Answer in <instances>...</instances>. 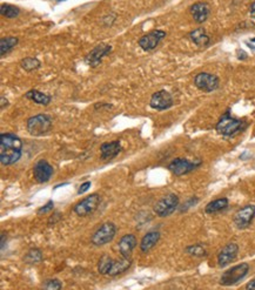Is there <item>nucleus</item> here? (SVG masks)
Returning <instances> with one entry per match:
<instances>
[{
    "label": "nucleus",
    "instance_id": "1",
    "mask_svg": "<svg viewBox=\"0 0 255 290\" xmlns=\"http://www.w3.org/2000/svg\"><path fill=\"white\" fill-rule=\"evenodd\" d=\"M23 151V141L12 133L0 135V161L4 166H11L19 161Z\"/></svg>",
    "mask_w": 255,
    "mask_h": 290
},
{
    "label": "nucleus",
    "instance_id": "2",
    "mask_svg": "<svg viewBox=\"0 0 255 290\" xmlns=\"http://www.w3.org/2000/svg\"><path fill=\"white\" fill-rule=\"evenodd\" d=\"M245 127L246 124L244 121L232 118L228 113H226L217 124V130L223 136L235 135V134L242 132Z\"/></svg>",
    "mask_w": 255,
    "mask_h": 290
},
{
    "label": "nucleus",
    "instance_id": "3",
    "mask_svg": "<svg viewBox=\"0 0 255 290\" xmlns=\"http://www.w3.org/2000/svg\"><path fill=\"white\" fill-rule=\"evenodd\" d=\"M27 130L31 135L41 136L47 134L52 128V120L48 115L38 114L27 120Z\"/></svg>",
    "mask_w": 255,
    "mask_h": 290
},
{
    "label": "nucleus",
    "instance_id": "4",
    "mask_svg": "<svg viewBox=\"0 0 255 290\" xmlns=\"http://www.w3.org/2000/svg\"><path fill=\"white\" fill-rule=\"evenodd\" d=\"M248 271H250V264L248 263H240L238 265H234V267H232L230 269L222 274V276L220 279V285L234 286L247 276Z\"/></svg>",
    "mask_w": 255,
    "mask_h": 290
},
{
    "label": "nucleus",
    "instance_id": "5",
    "mask_svg": "<svg viewBox=\"0 0 255 290\" xmlns=\"http://www.w3.org/2000/svg\"><path fill=\"white\" fill-rule=\"evenodd\" d=\"M116 234V226L112 222H106V224L101 225L99 228L97 229V231L92 236L91 242L92 244L97 247L105 246V244L109 243L110 241L114 239Z\"/></svg>",
    "mask_w": 255,
    "mask_h": 290
},
{
    "label": "nucleus",
    "instance_id": "6",
    "mask_svg": "<svg viewBox=\"0 0 255 290\" xmlns=\"http://www.w3.org/2000/svg\"><path fill=\"white\" fill-rule=\"evenodd\" d=\"M179 207V197L175 194L166 195L156 202L154 207V212L160 218H167L173 214Z\"/></svg>",
    "mask_w": 255,
    "mask_h": 290
},
{
    "label": "nucleus",
    "instance_id": "7",
    "mask_svg": "<svg viewBox=\"0 0 255 290\" xmlns=\"http://www.w3.org/2000/svg\"><path fill=\"white\" fill-rule=\"evenodd\" d=\"M99 203H100L99 194H97V193L91 194L90 196L82 198L80 202L76 203L75 206L73 207V212H74L78 216L84 218V216H87V215H91V214H93L95 210H97Z\"/></svg>",
    "mask_w": 255,
    "mask_h": 290
},
{
    "label": "nucleus",
    "instance_id": "8",
    "mask_svg": "<svg viewBox=\"0 0 255 290\" xmlns=\"http://www.w3.org/2000/svg\"><path fill=\"white\" fill-rule=\"evenodd\" d=\"M201 164V161H189L187 159L178 158L174 159L172 162L168 164V169L171 170L174 175L177 176H182L186 174H189L193 170H195L196 168Z\"/></svg>",
    "mask_w": 255,
    "mask_h": 290
},
{
    "label": "nucleus",
    "instance_id": "9",
    "mask_svg": "<svg viewBox=\"0 0 255 290\" xmlns=\"http://www.w3.org/2000/svg\"><path fill=\"white\" fill-rule=\"evenodd\" d=\"M255 216V206L254 204H247L239 209L234 215V225L239 229L248 228L254 220Z\"/></svg>",
    "mask_w": 255,
    "mask_h": 290
},
{
    "label": "nucleus",
    "instance_id": "10",
    "mask_svg": "<svg viewBox=\"0 0 255 290\" xmlns=\"http://www.w3.org/2000/svg\"><path fill=\"white\" fill-rule=\"evenodd\" d=\"M195 86L204 92H213L219 87V78L211 73H199L194 79Z\"/></svg>",
    "mask_w": 255,
    "mask_h": 290
},
{
    "label": "nucleus",
    "instance_id": "11",
    "mask_svg": "<svg viewBox=\"0 0 255 290\" xmlns=\"http://www.w3.org/2000/svg\"><path fill=\"white\" fill-rule=\"evenodd\" d=\"M166 36V32L160 30H154L152 32L147 33L144 36H141L139 40L140 47L144 51H153L154 48L158 47V45L160 44V41Z\"/></svg>",
    "mask_w": 255,
    "mask_h": 290
},
{
    "label": "nucleus",
    "instance_id": "12",
    "mask_svg": "<svg viewBox=\"0 0 255 290\" xmlns=\"http://www.w3.org/2000/svg\"><path fill=\"white\" fill-rule=\"evenodd\" d=\"M149 105L156 111H165V109H168L170 107L173 106V97L167 91L162 90L155 92L152 97H150Z\"/></svg>",
    "mask_w": 255,
    "mask_h": 290
},
{
    "label": "nucleus",
    "instance_id": "13",
    "mask_svg": "<svg viewBox=\"0 0 255 290\" xmlns=\"http://www.w3.org/2000/svg\"><path fill=\"white\" fill-rule=\"evenodd\" d=\"M54 169L46 160H39L33 167V176L36 181L39 183H45L50 181V179L53 175Z\"/></svg>",
    "mask_w": 255,
    "mask_h": 290
},
{
    "label": "nucleus",
    "instance_id": "14",
    "mask_svg": "<svg viewBox=\"0 0 255 290\" xmlns=\"http://www.w3.org/2000/svg\"><path fill=\"white\" fill-rule=\"evenodd\" d=\"M239 253V247L236 243H228L220 250L219 255H218V263L221 268L226 267L233 261H235L236 256Z\"/></svg>",
    "mask_w": 255,
    "mask_h": 290
},
{
    "label": "nucleus",
    "instance_id": "15",
    "mask_svg": "<svg viewBox=\"0 0 255 290\" xmlns=\"http://www.w3.org/2000/svg\"><path fill=\"white\" fill-rule=\"evenodd\" d=\"M110 51H112V47H110L109 45L95 46L93 50L90 52V54L86 57V63L92 67H97L101 63L103 58L107 56Z\"/></svg>",
    "mask_w": 255,
    "mask_h": 290
},
{
    "label": "nucleus",
    "instance_id": "16",
    "mask_svg": "<svg viewBox=\"0 0 255 290\" xmlns=\"http://www.w3.org/2000/svg\"><path fill=\"white\" fill-rule=\"evenodd\" d=\"M121 149H122L121 143L119 140H115V141H112V142L103 143L100 147L101 160H105V161L112 160V159H114L116 155L121 152Z\"/></svg>",
    "mask_w": 255,
    "mask_h": 290
},
{
    "label": "nucleus",
    "instance_id": "17",
    "mask_svg": "<svg viewBox=\"0 0 255 290\" xmlns=\"http://www.w3.org/2000/svg\"><path fill=\"white\" fill-rule=\"evenodd\" d=\"M138 241L137 237L134 236L133 234H126L121 237L120 241H119L118 248L119 252H120L121 256H125V258H131L132 252H133L135 247H137Z\"/></svg>",
    "mask_w": 255,
    "mask_h": 290
},
{
    "label": "nucleus",
    "instance_id": "18",
    "mask_svg": "<svg viewBox=\"0 0 255 290\" xmlns=\"http://www.w3.org/2000/svg\"><path fill=\"white\" fill-rule=\"evenodd\" d=\"M210 5L206 4V2H196L190 7V13H192L193 19L198 24L205 23L210 17Z\"/></svg>",
    "mask_w": 255,
    "mask_h": 290
},
{
    "label": "nucleus",
    "instance_id": "19",
    "mask_svg": "<svg viewBox=\"0 0 255 290\" xmlns=\"http://www.w3.org/2000/svg\"><path fill=\"white\" fill-rule=\"evenodd\" d=\"M160 240V233L156 230L148 231L145 236L143 237L140 242V249L143 253H148L150 249H153L155 247V244Z\"/></svg>",
    "mask_w": 255,
    "mask_h": 290
},
{
    "label": "nucleus",
    "instance_id": "20",
    "mask_svg": "<svg viewBox=\"0 0 255 290\" xmlns=\"http://www.w3.org/2000/svg\"><path fill=\"white\" fill-rule=\"evenodd\" d=\"M131 265H132L131 258H125V256H122L120 259H113L109 276H116V275L125 273V271L127 270Z\"/></svg>",
    "mask_w": 255,
    "mask_h": 290
},
{
    "label": "nucleus",
    "instance_id": "21",
    "mask_svg": "<svg viewBox=\"0 0 255 290\" xmlns=\"http://www.w3.org/2000/svg\"><path fill=\"white\" fill-rule=\"evenodd\" d=\"M189 38L199 47H206V46L210 44V36H208L204 29H196L192 31L189 33Z\"/></svg>",
    "mask_w": 255,
    "mask_h": 290
},
{
    "label": "nucleus",
    "instance_id": "22",
    "mask_svg": "<svg viewBox=\"0 0 255 290\" xmlns=\"http://www.w3.org/2000/svg\"><path fill=\"white\" fill-rule=\"evenodd\" d=\"M26 97L27 99H31L32 101H35L36 103L41 106H47L48 103L51 102L52 97L48 96V94L42 93V92H39L36 90H32L26 93Z\"/></svg>",
    "mask_w": 255,
    "mask_h": 290
},
{
    "label": "nucleus",
    "instance_id": "23",
    "mask_svg": "<svg viewBox=\"0 0 255 290\" xmlns=\"http://www.w3.org/2000/svg\"><path fill=\"white\" fill-rule=\"evenodd\" d=\"M227 207H228V200H227L226 197H220L217 198V200L211 201V202L206 206L205 212L207 214H215L226 209Z\"/></svg>",
    "mask_w": 255,
    "mask_h": 290
},
{
    "label": "nucleus",
    "instance_id": "24",
    "mask_svg": "<svg viewBox=\"0 0 255 290\" xmlns=\"http://www.w3.org/2000/svg\"><path fill=\"white\" fill-rule=\"evenodd\" d=\"M17 44H18V38H14V36L2 38L1 40H0V54H1V57L4 58L6 54L10 53Z\"/></svg>",
    "mask_w": 255,
    "mask_h": 290
},
{
    "label": "nucleus",
    "instance_id": "25",
    "mask_svg": "<svg viewBox=\"0 0 255 290\" xmlns=\"http://www.w3.org/2000/svg\"><path fill=\"white\" fill-rule=\"evenodd\" d=\"M44 259V256H42V252L39 248H32L27 252V254L24 258V261L27 264H36L39 263Z\"/></svg>",
    "mask_w": 255,
    "mask_h": 290
},
{
    "label": "nucleus",
    "instance_id": "26",
    "mask_svg": "<svg viewBox=\"0 0 255 290\" xmlns=\"http://www.w3.org/2000/svg\"><path fill=\"white\" fill-rule=\"evenodd\" d=\"M40 65H41L40 61L36 59V58H32V57L25 58V59L21 60V63H20L21 68H24L27 72L38 69L39 67H40Z\"/></svg>",
    "mask_w": 255,
    "mask_h": 290
},
{
    "label": "nucleus",
    "instance_id": "27",
    "mask_svg": "<svg viewBox=\"0 0 255 290\" xmlns=\"http://www.w3.org/2000/svg\"><path fill=\"white\" fill-rule=\"evenodd\" d=\"M186 253L190 256H194V258H205L207 256V250L205 249V247L202 244H192L186 248Z\"/></svg>",
    "mask_w": 255,
    "mask_h": 290
},
{
    "label": "nucleus",
    "instance_id": "28",
    "mask_svg": "<svg viewBox=\"0 0 255 290\" xmlns=\"http://www.w3.org/2000/svg\"><path fill=\"white\" fill-rule=\"evenodd\" d=\"M113 258H109V255H104L103 258L99 259V263H98V270L101 275H107L109 276L110 265H112Z\"/></svg>",
    "mask_w": 255,
    "mask_h": 290
},
{
    "label": "nucleus",
    "instance_id": "29",
    "mask_svg": "<svg viewBox=\"0 0 255 290\" xmlns=\"http://www.w3.org/2000/svg\"><path fill=\"white\" fill-rule=\"evenodd\" d=\"M0 13H1V15H4V17L12 19V18L18 17V15H19V13H20V11H19V8L15 7V6L2 4L1 8H0Z\"/></svg>",
    "mask_w": 255,
    "mask_h": 290
},
{
    "label": "nucleus",
    "instance_id": "30",
    "mask_svg": "<svg viewBox=\"0 0 255 290\" xmlns=\"http://www.w3.org/2000/svg\"><path fill=\"white\" fill-rule=\"evenodd\" d=\"M42 288L47 290H60L61 288H63V285H61L59 280L51 279V280L45 281L44 285H42Z\"/></svg>",
    "mask_w": 255,
    "mask_h": 290
},
{
    "label": "nucleus",
    "instance_id": "31",
    "mask_svg": "<svg viewBox=\"0 0 255 290\" xmlns=\"http://www.w3.org/2000/svg\"><path fill=\"white\" fill-rule=\"evenodd\" d=\"M53 208H54V202L52 200H50L47 203L45 204V206H42L41 208L38 210V214H46V213L51 212V210H53Z\"/></svg>",
    "mask_w": 255,
    "mask_h": 290
},
{
    "label": "nucleus",
    "instance_id": "32",
    "mask_svg": "<svg viewBox=\"0 0 255 290\" xmlns=\"http://www.w3.org/2000/svg\"><path fill=\"white\" fill-rule=\"evenodd\" d=\"M198 201H199V200H198V198H196V197L189 198V200L187 201L186 203H183V206H182L183 208L181 209V212H183V210H187L188 208H190V207H192V206H194V204H195L196 202H198Z\"/></svg>",
    "mask_w": 255,
    "mask_h": 290
},
{
    "label": "nucleus",
    "instance_id": "33",
    "mask_svg": "<svg viewBox=\"0 0 255 290\" xmlns=\"http://www.w3.org/2000/svg\"><path fill=\"white\" fill-rule=\"evenodd\" d=\"M60 219H61V214H60L59 212H55V213L53 214V215L51 216L50 220H48V225H50V226H51L52 224L55 225L58 221H59Z\"/></svg>",
    "mask_w": 255,
    "mask_h": 290
},
{
    "label": "nucleus",
    "instance_id": "34",
    "mask_svg": "<svg viewBox=\"0 0 255 290\" xmlns=\"http://www.w3.org/2000/svg\"><path fill=\"white\" fill-rule=\"evenodd\" d=\"M90 187H91V182H90V181H86V182H84V183H82V185L80 186V188H79L78 194H79V195L84 194L85 192H87V191H88V188H90Z\"/></svg>",
    "mask_w": 255,
    "mask_h": 290
},
{
    "label": "nucleus",
    "instance_id": "35",
    "mask_svg": "<svg viewBox=\"0 0 255 290\" xmlns=\"http://www.w3.org/2000/svg\"><path fill=\"white\" fill-rule=\"evenodd\" d=\"M246 289H248V290H255V280L251 281V282L248 283L247 286H246Z\"/></svg>",
    "mask_w": 255,
    "mask_h": 290
},
{
    "label": "nucleus",
    "instance_id": "36",
    "mask_svg": "<svg viewBox=\"0 0 255 290\" xmlns=\"http://www.w3.org/2000/svg\"><path fill=\"white\" fill-rule=\"evenodd\" d=\"M251 15L253 18H255V1L253 2V4H252V6H251Z\"/></svg>",
    "mask_w": 255,
    "mask_h": 290
},
{
    "label": "nucleus",
    "instance_id": "37",
    "mask_svg": "<svg viewBox=\"0 0 255 290\" xmlns=\"http://www.w3.org/2000/svg\"><path fill=\"white\" fill-rule=\"evenodd\" d=\"M5 239H6V234L2 233L1 234V249L5 248Z\"/></svg>",
    "mask_w": 255,
    "mask_h": 290
},
{
    "label": "nucleus",
    "instance_id": "38",
    "mask_svg": "<svg viewBox=\"0 0 255 290\" xmlns=\"http://www.w3.org/2000/svg\"><path fill=\"white\" fill-rule=\"evenodd\" d=\"M55 1H64V0H55Z\"/></svg>",
    "mask_w": 255,
    "mask_h": 290
},
{
    "label": "nucleus",
    "instance_id": "39",
    "mask_svg": "<svg viewBox=\"0 0 255 290\" xmlns=\"http://www.w3.org/2000/svg\"><path fill=\"white\" fill-rule=\"evenodd\" d=\"M253 41H255V39H253Z\"/></svg>",
    "mask_w": 255,
    "mask_h": 290
}]
</instances>
